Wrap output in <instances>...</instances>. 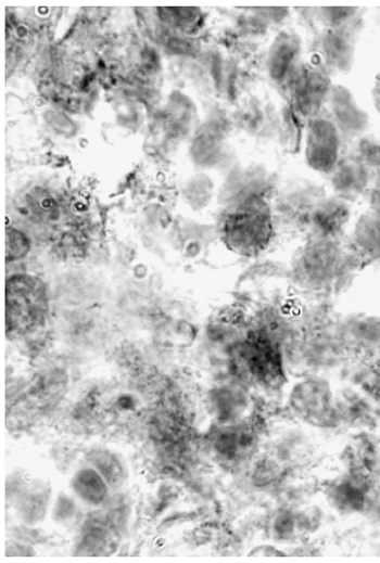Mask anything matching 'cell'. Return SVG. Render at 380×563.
<instances>
[{"instance_id": "cell-22", "label": "cell", "mask_w": 380, "mask_h": 563, "mask_svg": "<svg viewBox=\"0 0 380 563\" xmlns=\"http://www.w3.org/2000/svg\"><path fill=\"white\" fill-rule=\"evenodd\" d=\"M84 545L89 551L88 555H109L106 550H112L116 545L115 532L104 522H90L85 529Z\"/></svg>"}, {"instance_id": "cell-29", "label": "cell", "mask_w": 380, "mask_h": 563, "mask_svg": "<svg viewBox=\"0 0 380 563\" xmlns=\"http://www.w3.org/2000/svg\"><path fill=\"white\" fill-rule=\"evenodd\" d=\"M375 103L378 112L380 113V82L375 88Z\"/></svg>"}, {"instance_id": "cell-9", "label": "cell", "mask_w": 380, "mask_h": 563, "mask_svg": "<svg viewBox=\"0 0 380 563\" xmlns=\"http://www.w3.org/2000/svg\"><path fill=\"white\" fill-rule=\"evenodd\" d=\"M332 86L330 73L320 62H304L289 88L288 101L306 121L311 120L324 112Z\"/></svg>"}, {"instance_id": "cell-11", "label": "cell", "mask_w": 380, "mask_h": 563, "mask_svg": "<svg viewBox=\"0 0 380 563\" xmlns=\"http://www.w3.org/2000/svg\"><path fill=\"white\" fill-rule=\"evenodd\" d=\"M376 174L355 155H343L328 176L331 194L351 204L368 196Z\"/></svg>"}, {"instance_id": "cell-8", "label": "cell", "mask_w": 380, "mask_h": 563, "mask_svg": "<svg viewBox=\"0 0 380 563\" xmlns=\"http://www.w3.org/2000/svg\"><path fill=\"white\" fill-rule=\"evenodd\" d=\"M343 142L345 139L328 116L320 114L307 120L303 144L306 166L328 177L343 157Z\"/></svg>"}, {"instance_id": "cell-10", "label": "cell", "mask_w": 380, "mask_h": 563, "mask_svg": "<svg viewBox=\"0 0 380 563\" xmlns=\"http://www.w3.org/2000/svg\"><path fill=\"white\" fill-rule=\"evenodd\" d=\"M321 114L328 116L345 140L364 138L369 129V115L345 86H332Z\"/></svg>"}, {"instance_id": "cell-21", "label": "cell", "mask_w": 380, "mask_h": 563, "mask_svg": "<svg viewBox=\"0 0 380 563\" xmlns=\"http://www.w3.org/2000/svg\"><path fill=\"white\" fill-rule=\"evenodd\" d=\"M72 488L78 498L90 506H101L107 497L106 481L96 469L79 470L72 479Z\"/></svg>"}, {"instance_id": "cell-6", "label": "cell", "mask_w": 380, "mask_h": 563, "mask_svg": "<svg viewBox=\"0 0 380 563\" xmlns=\"http://www.w3.org/2000/svg\"><path fill=\"white\" fill-rule=\"evenodd\" d=\"M288 407L302 423L324 431L341 424L338 389L320 374H306L288 392Z\"/></svg>"}, {"instance_id": "cell-3", "label": "cell", "mask_w": 380, "mask_h": 563, "mask_svg": "<svg viewBox=\"0 0 380 563\" xmlns=\"http://www.w3.org/2000/svg\"><path fill=\"white\" fill-rule=\"evenodd\" d=\"M242 366L244 380L269 392L283 389L288 381L287 360L282 346L266 330L256 327L232 348Z\"/></svg>"}, {"instance_id": "cell-13", "label": "cell", "mask_w": 380, "mask_h": 563, "mask_svg": "<svg viewBox=\"0 0 380 563\" xmlns=\"http://www.w3.org/2000/svg\"><path fill=\"white\" fill-rule=\"evenodd\" d=\"M352 222L353 204L330 193L316 209L305 239H346Z\"/></svg>"}, {"instance_id": "cell-27", "label": "cell", "mask_w": 380, "mask_h": 563, "mask_svg": "<svg viewBox=\"0 0 380 563\" xmlns=\"http://www.w3.org/2000/svg\"><path fill=\"white\" fill-rule=\"evenodd\" d=\"M369 209L380 214V172L376 174L372 188L368 194Z\"/></svg>"}, {"instance_id": "cell-2", "label": "cell", "mask_w": 380, "mask_h": 563, "mask_svg": "<svg viewBox=\"0 0 380 563\" xmlns=\"http://www.w3.org/2000/svg\"><path fill=\"white\" fill-rule=\"evenodd\" d=\"M271 204L267 200H251L231 205L223 221V239L232 253L244 257H258L269 248L276 238Z\"/></svg>"}, {"instance_id": "cell-25", "label": "cell", "mask_w": 380, "mask_h": 563, "mask_svg": "<svg viewBox=\"0 0 380 563\" xmlns=\"http://www.w3.org/2000/svg\"><path fill=\"white\" fill-rule=\"evenodd\" d=\"M353 154L375 174L380 172V140L369 137L358 139Z\"/></svg>"}, {"instance_id": "cell-5", "label": "cell", "mask_w": 380, "mask_h": 563, "mask_svg": "<svg viewBox=\"0 0 380 563\" xmlns=\"http://www.w3.org/2000/svg\"><path fill=\"white\" fill-rule=\"evenodd\" d=\"M49 316L47 285L31 274H15L5 285L7 335L16 338L40 329Z\"/></svg>"}, {"instance_id": "cell-7", "label": "cell", "mask_w": 380, "mask_h": 563, "mask_svg": "<svg viewBox=\"0 0 380 563\" xmlns=\"http://www.w3.org/2000/svg\"><path fill=\"white\" fill-rule=\"evenodd\" d=\"M359 13L345 24L321 28L316 37L319 62L330 74L346 75L355 65L357 43L365 24Z\"/></svg>"}, {"instance_id": "cell-12", "label": "cell", "mask_w": 380, "mask_h": 563, "mask_svg": "<svg viewBox=\"0 0 380 563\" xmlns=\"http://www.w3.org/2000/svg\"><path fill=\"white\" fill-rule=\"evenodd\" d=\"M303 64V41L299 35L293 31L279 34L269 51L268 73L286 94Z\"/></svg>"}, {"instance_id": "cell-17", "label": "cell", "mask_w": 380, "mask_h": 563, "mask_svg": "<svg viewBox=\"0 0 380 563\" xmlns=\"http://www.w3.org/2000/svg\"><path fill=\"white\" fill-rule=\"evenodd\" d=\"M328 500L330 506L342 514L364 511L367 504L365 479L360 475H349L333 482L328 489Z\"/></svg>"}, {"instance_id": "cell-16", "label": "cell", "mask_w": 380, "mask_h": 563, "mask_svg": "<svg viewBox=\"0 0 380 563\" xmlns=\"http://www.w3.org/2000/svg\"><path fill=\"white\" fill-rule=\"evenodd\" d=\"M376 401L356 387L338 389V407L341 424L364 426L377 417Z\"/></svg>"}, {"instance_id": "cell-14", "label": "cell", "mask_w": 380, "mask_h": 563, "mask_svg": "<svg viewBox=\"0 0 380 563\" xmlns=\"http://www.w3.org/2000/svg\"><path fill=\"white\" fill-rule=\"evenodd\" d=\"M346 238L362 266L380 265V214L369 208L353 220Z\"/></svg>"}, {"instance_id": "cell-23", "label": "cell", "mask_w": 380, "mask_h": 563, "mask_svg": "<svg viewBox=\"0 0 380 563\" xmlns=\"http://www.w3.org/2000/svg\"><path fill=\"white\" fill-rule=\"evenodd\" d=\"M89 462L101 473L107 485L112 487L121 486L125 478V471L121 460L107 450H96L90 452Z\"/></svg>"}, {"instance_id": "cell-20", "label": "cell", "mask_w": 380, "mask_h": 563, "mask_svg": "<svg viewBox=\"0 0 380 563\" xmlns=\"http://www.w3.org/2000/svg\"><path fill=\"white\" fill-rule=\"evenodd\" d=\"M307 121L299 114L291 103H287L280 112L279 140L280 145L289 154L296 155L303 150Z\"/></svg>"}, {"instance_id": "cell-4", "label": "cell", "mask_w": 380, "mask_h": 563, "mask_svg": "<svg viewBox=\"0 0 380 563\" xmlns=\"http://www.w3.org/2000/svg\"><path fill=\"white\" fill-rule=\"evenodd\" d=\"M329 194L328 185L314 178H289L280 184L271 203L278 231L304 240L316 209Z\"/></svg>"}, {"instance_id": "cell-19", "label": "cell", "mask_w": 380, "mask_h": 563, "mask_svg": "<svg viewBox=\"0 0 380 563\" xmlns=\"http://www.w3.org/2000/svg\"><path fill=\"white\" fill-rule=\"evenodd\" d=\"M256 437L252 428L242 425H230L223 428L215 439V450L226 461L237 460L250 451Z\"/></svg>"}, {"instance_id": "cell-18", "label": "cell", "mask_w": 380, "mask_h": 563, "mask_svg": "<svg viewBox=\"0 0 380 563\" xmlns=\"http://www.w3.org/2000/svg\"><path fill=\"white\" fill-rule=\"evenodd\" d=\"M211 401L215 414L224 424L237 422L249 407V397L241 384L214 389Z\"/></svg>"}, {"instance_id": "cell-24", "label": "cell", "mask_w": 380, "mask_h": 563, "mask_svg": "<svg viewBox=\"0 0 380 563\" xmlns=\"http://www.w3.org/2000/svg\"><path fill=\"white\" fill-rule=\"evenodd\" d=\"M31 241L24 231L17 229L7 230V263L20 261L29 254Z\"/></svg>"}, {"instance_id": "cell-28", "label": "cell", "mask_w": 380, "mask_h": 563, "mask_svg": "<svg viewBox=\"0 0 380 563\" xmlns=\"http://www.w3.org/2000/svg\"><path fill=\"white\" fill-rule=\"evenodd\" d=\"M76 509V506L71 502V500L65 497L63 499L59 500L58 507H56V515L59 516V520L61 521H67L68 517L74 514Z\"/></svg>"}, {"instance_id": "cell-1", "label": "cell", "mask_w": 380, "mask_h": 563, "mask_svg": "<svg viewBox=\"0 0 380 563\" xmlns=\"http://www.w3.org/2000/svg\"><path fill=\"white\" fill-rule=\"evenodd\" d=\"M362 270L346 239H305L288 265V282L307 296H341Z\"/></svg>"}, {"instance_id": "cell-26", "label": "cell", "mask_w": 380, "mask_h": 563, "mask_svg": "<svg viewBox=\"0 0 380 563\" xmlns=\"http://www.w3.org/2000/svg\"><path fill=\"white\" fill-rule=\"evenodd\" d=\"M186 195L189 204L194 207H204L212 195V182L205 176H198L188 183Z\"/></svg>"}, {"instance_id": "cell-15", "label": "cell", "mask_w": 380, "mask_h": 563, "mask_svg": "<svg viewBox=\"0 0 380 563\" xmlns=\"http://www.w3.org/2000/svg\"><path fill=\"white\" fill-rule=\"evenodd\" d=\"M341 335L347 351H380V317L357 316L343 320Z\"/></svg>"}]
</instances>
